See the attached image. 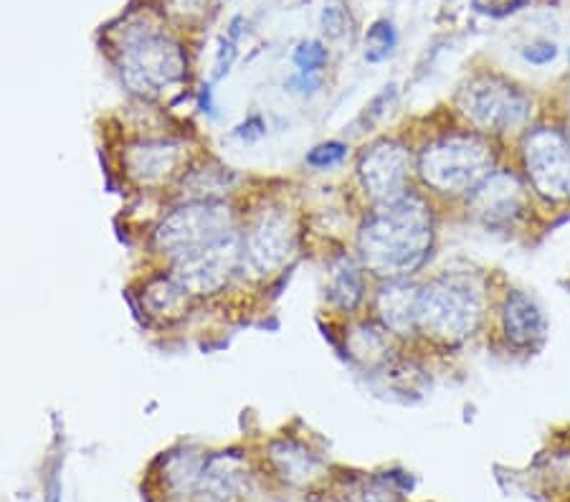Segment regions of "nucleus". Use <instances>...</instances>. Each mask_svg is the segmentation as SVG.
Returning a JSON list of instances; mask_svg holds the SVG:
<instances>
[{
	"label": "nucleus",
	"mask_w": 570,
	"mask_h": 502,
	"mask_svg": "<svg viewBox=\"0 0 570 502\" xmlns=\"http://www.w3.org/2000/svg\"><path fill=\"white\" fill-rule=\"evenodd\" d=\"M431 246H434L431 208L411 190L375 206L357 234L363 267L383 279H409L413 272L424 267Z\"/></svg>",
	"instance_id": "nucleus-1"
},
{
	"label": "nucleus",
	"mask_w": 570,
	"mask_h": 502,
	"mask_svg": "<svg viewBox=\"0 0 570 502\" xmlns=\"http://www.w3.org/2000/svg\"><path fill=\"white\" fill-rule=\"evenodd\" d=\"M117 67L127 89L158 99L180 87L188 75V59L180 43L153 23H132L117 46Z\"/></svg>",
	"instance_id": "nucleus-2"
},
{
	"label": "nucleus",
	"mask_w": 570,
	"mask_h": 502,
	"mask_svg": "<svg viewBox=\"0 0 570 502\" xmlns=\"http://www.w3.org/2000/svg\"><path fill=\"white\" fill-rule=\"evenodd\" d=\"M482 292L472 277L441 274L419 289L416 331L439 343H462L480 327Z\"/></svg>",
	"instance_id": "nucleus-3"
},
{
	"label": "nucleus",
	"mask_w": 570,
	"mask_h": 502,
	"mask_svg": "<svg viewBox=\"0 0 570 502\" xmlns=\"http://www.w3.org/2000/svg\"><path fill=\"white\" fill-rule=\"evenodd\" d=\"M492 145L476 135H449L426 145L419 173L439 194H469L492 176Z\"/></svg>",
	"instance_id": "nucleus-4"
},
{
	"label": "nucleus",
	"mask_w": 570,
	"mask_h": 502,
	"mask_svg": "<svg viewBox=\"0 0 570 502\" xmlns=\"http://www.w3.org/2000/svg\"><path fill=\"white\" fill-rule=\"evenodd\" d=\"M234 232L236 216L226 200H188L163 218L153 234V244L160 254L176 262L226 239Z\"/></svg>",
	"instance_id": "nucleus-5"
},
{
	"label": "nucleus",
	"mask_w": 570,
	"mask_h": 502,
	"mask_svg": "<svg viewBox=\"0 0 570 502\" xmlns=\"http://www.w3.org/2000/svg\"><path fill=\"white\" fill-rule=\"evenodd\" d=\"M459 109L469 122L487 132L518 130L532 115V99L520 87L494 75L469 79L459 95Z\"/></svg>",
	"instance_id": "nucleus-6"
},
{
	"label": "nucleus",
	"mask_w": 570,
	"mask_h": 502,
	"mask_svg": "<svg viewBox=\"0 0 570 502\" xmlns=\"http://www.w3.org/2000/svg\"><path fill=\"white\" fill-rule=\"evenodd\" d=\"M297 252V224L284 208H264L242 234V264L256 277L287 267Z\"/></svg>",
	"instance_id": "nucleus-7"
},
{
	"label": "nucleus",
	"mask_w": 570,
	"mask_h": 502,
	"mask_svg": "<svg viewBox=\"0 0 570 502\" xmlns=\"http://www.w3.org/2000/svg\"><path fill=\"white\" fill-rule=\"evenodd\" d=\"M242 264V234L234 232L226 239L173 262V277L190 297H208L224 289Z\"/></svg>",
	"instance_id": "nucleus-8"
},
{
	"label": "nucleus",
	"mask_w": 570,
	"mask_h": 502,
	"mask_svg": "<svg viewBox=\"0 0 570 502\" xmlns=\"http://www.w3.org/2000/svg\"><path fill=\"white\" fill-rule=\"evenodd\" d=\"M525 168L542 198H570V145L558 130L540 127L530 132L525 140Z\"/></svg>",
	"instance_id": "nucleus-9"
},
{
	"label": "nucleus",
	"mask_w": 570,
	"mask_h": 502,
	"mask_svg": "<svg viewBox=\"0 0 570 502\" xmlns=\"http://www.w3.org/2000/svg\"><path fill=\"white\" fill-rule=\"evenodd\" d=\"M363 188L375 204L401 198L409 194L411 180V152L406 145L395 140H381L367 148L357 163Z\"/></svg>",
	"instance_id": "nucleus-10"
},
{
	"label": "nucleus",
	"mask_w": 570,
	"mask_h": 502,
	"mask_svg": "<svg viewBox=\"0 0 570 502\" xmlns=\"http://www.w3.org/2000/svg\"><path fill=\"white\" fill-rule=\"evenodd\" d=\"M198 502H232L246 488V460L238 452H216L186 470L178 485Z\"/></svg>",
	"instance_id": "nucleus-11"
},
{
	"label": "nucleus",
	"mask_w": 570,
	"mask_h": 502,
	"mask_svg": "<svg viewBox=\"0 0 570 502\" xmlns=\"http://www.w3.org/2000/svg\"><path fill=\"white\" fill-rule=\"evenodd\" d=\"M183 145L173 140H142L125 152V170L137 186L158 188L173 180L183 168Z\"/></svg>",
	"instance_id": "nucleus-12"
},
{
	"label": "nucleus",
	"mask_w": 570,
	"mask_h": 502,
	"mask_svg": "<svg viewBox=\"0 0 570 502\" xmlns=\"http://www.w3.org/2000/svg\"><path fill=\"white\" fill-rule=\"evenodd\" d=\"M474 214L484 218L487 224L500 226L512 224L525 208V196L518 178L510 173H492L482 186L474 188Z\"/></svg>",
	"instance_id": "nucleus-13"
},
{
	"label": "nucleus",
	"mask_w": 570,
	"mask_h": 502,
	"mask_svg": "<svg viewBox=\"0 0 570 502\" xmlns=\"http://www.w3.org/2000/svg\"><path fill=\"white\" fill-rule=\"evenodd\" d=\"M419 289L406 279H389L379 292L375 307L383 319L385 331L395 335H409L416 331V307H419Z\"/></svg>",
	"instance_id": "nucleus-14"
},
{
	"label": "nucleus",
	"mask_w": 570,
	"mask_h": 502,
	"mask_svg": "<svg viewBox=\"0 0 570 502\" xmlns=\"http://www.w3.org/2000/svg\"><path fill=\"white\" fill-rule=\"evenodd\" d=\"M502 327L512 345L528 348L546 335V317L535 299L528 297L525 292H510L502 305Z\"/></svg>",
	"instance_id": "nucleus-15"
},
{
	"label": "nucleus",
	"mask_w": 570,
	"mask_h": 502,
	"mask_svg": "<svg viewBox=\"0 0 570 502\" xmlns=\"http://www.w3.org/2000/svg\"><path fill=\"white\" fill-rule=\"evenodd\" d=\"M190 299L193 297L178 285V279L173 277V274L170 277L150 279L142 292V305L147 309V315L160 317L165 323L186 315V309L190 307Z\"/></svg>",
	"instance_id": "nucleus-16"
},
{
	"label": "nucleus",
	"mask_w": 570,
	"mask_h": 502,
	"mask_svg": "<svg viewBox=\"0 0 570 502\" xmlns=\"http://www.w3.org/2000/svg\"><path fill=\"white\" fill-rule=\"evenodd\" d=\"M272 464L279 472L282 480H287L289 485H307L320 474L322 462L315 454L307 452L305 446L297 442H274L272 450Z\"/></svg>",
	"instance_id": "nucleus-17"
},
{
	"label": "nucleus",
	"mask_w": 570,
	"mask_h": 502,
	"mask_svg": "<svg viewBox=\"0 0 570 502\" xmlns=\"http://www.w3.org/2000/svg\"><path fill=\"white\" fill-rule=\"evenodd\" d=\"M363 274L361 267L353 259L340 257L333 267H330V282H327V299L330 305L340 309H355L363 299Z\"/></svg>",
	"instance_id": "nucleus-18"
},
{
	"label": "nucleus",
	"mask_w": 570,
	"mask_h": 502,
	"mask_svg": "<svg viewBox=\"0 0 570 502\" xmlns=\"http://www.w3.org/2000/svg\"><path fill=\"white\" fill-rule=\"evenodd\" d=\"M188 190L190 200H220L218 194L228 188V173L224 168H204L193 170L190 176L183 180Z\"/></svg>",
	"instance_id": "nucleus-19"
},
{
	"label": "nucleus",
	"mask_w": 570,
	"mask_h": 502,
	"mask_svg": "<svg viewBox=\"0 0 570 502\" xmlns=\"http://www.w3.org/2000/svg\"><path fill=\"white\" fill-rule=\"evenodd\" d=\"M395 43H399V33H395V26L391 21H375L371 29H367L365 36V59L379 63L383 59H389Z\"/></svg>",
	"instance_id": "nucleus-20"
},
{
	"label": "nucleus",
	"mask_w": 570,
	"mask_h": 502,
	"mask_svg": "<svg viewBox=\"0 0 570 502\" xmlns=\"http://www.w3.org/2000/svg\"><path fill=\"white\" fill-rule=\"evenodd\" d=\"M327 63V49L320 41H302L294 51V67L299 75H317Z\"/></svg>",
	"instance_id": "nucleus-21"
},
{
	"label": "nucleus",
	"mask_w": 570,
	"mask_h": 502,
	"mask_svg": "<svg viewBox=\"0 0 570 502\" xmlns=\"http://www.w3.org/2000/svg\"><path fill=\"white\" fill-rule=\"evenodd\" d=\"M347 148L343 142H322L317 148H312L307 155V166L315 170H325V168H335L345 160Z\"/></svg>",
	"instance_id": "nucleus-22"
},
{
	"label": "nucleus",
	"mask_w": 570,
	"mask_h": 502,
	"mask_svg": "<svg viewBox=\"0 0 570 502\" xmlns=\"http://www.w3.org/2000/svg\"><path fill=\"white\" fill-rule=\"evenodd\" d=\"M522 57L530 63H535V67H542V63H550L558 57V46L553 41H538L528 46V49L522 51Z\"/></svg>",
	"instance_id": "nucleus-23"
},
{
	"label": "nucleus",
	"mask_w": 570,
	"mask_h": 502,
	"mask_svg": "<svg viewBox=\"0 0 570 502\" xmlns=\"http://www.w3.org/2000/svg\"><path fill=\"white\" fill-rule=\"evenodd\" d=\"M322 26H325V31L330 36H340L345 31L347 26V13L343 6H325V11H322Z\"/></svg>",
	"instance_id": "nucleus-24"
},
{
	"label": "nucleus",
	"mask_w": 570,
	"mask_h": 502,
	"mask_svg": "<svg viewBox=\"0 0 570 502\" xmlns=\"http://www.w3.org/2000/svg\"><path fill=\"white\" fill-rule=\"evenodd\" d=\"M236 135L242 137V140H246V142L259 140V137H264V135H266V125H264V120H262L259 115H252L249 120H246L242 127H238Z\"/></svg>",
	"instance_id": "nucleus-25"
},
{
	"label": "nucleus",
	"mask_w": 570,
	"mask_h": 502,
	"mask_svg": "<svg viewBox=\"0 0 570 502\" xmlns=\"http://www.w3.org/2000/svg\"><path fill=\"white\" fill-rule=\"evenodd\" d=\"M289 85L299 87V91H315L320 87V79L315 75H299L297 79H292Z\"/></svg>",
	"instance_id": "nucleus-26"
},
{
	"label": "nucleus",
	"mask_w": 570,
	"mask_h": 502,
	"mask_svg": "<svg viewBox=\"0 0 570 502\" xmlns=\"http://www.w3.org/2000/svg\"><path fill=\"white\" fill-rule=\"evenodd\" d=\"M568 57H570V53H568Z\"/></svg>",
	"instance_id": "nucleus-27"
}]
</instances>
